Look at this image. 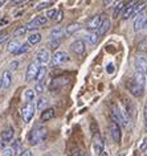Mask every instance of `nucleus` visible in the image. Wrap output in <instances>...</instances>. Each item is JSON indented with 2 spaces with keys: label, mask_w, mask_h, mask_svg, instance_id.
Here are the masks:
<instances>
[{
  "label": "nucleus",
  "mask_w": 147,
  "mask_h": 156,
  "mask_svg": "<svg viewBox=\"0 0 147 156\" xmlns=\"http://www.w3.org/2000/svg\"><path fill=\"white\" fill-rule=\"evenodd\" d=\"M123 102H125V111H126V114L129 115V118H135V105L131 102V101L129 99H123Z\"/></svg>",
  "instance_id": "13"
},
{
  "label": "nucleus",
  "mask_w": 147,
  "mask_h": 156,
  "mask_svg": "<svg viewBox=\"0 0 147 156\" xmlns=\"http://www.w3.org/2000/svg\"><path fill=\"white\" fill-rule=\"evenodd\" d=\"M24 97H25L27 102L30 103L32 101H34V98H36V93H34V90H32V89H27L24 91Z\"/></svg>",
  "instance_id": "27"
},
{
  "label": "nucleus",
  "mask_w": 147,
  "mask_h": 156,
  "mask_svg": "<svg viewBox=\"0 0 147 156\" xmlns=\"http://www.w3.org/2000/svg\"><path fill=\"white\" fill-rule=\"evenodd\" d=\"M48 99L46 98H38V101H37V105H36V107L38 108V110H42L44 111L45 108H48Z\"/></svg>",
  "instance_id": "29"
},
{
  "label": "nucleus",
  "mask_w": 147,
  "mask_h": 156,
  "mask_svg": "<svg viewBox=\"0 0 147 156\" xmlns=\"http://www.w3.org/2000/svg\"><path fill=\"white\" fill-rule=\"evenodd\" d=\"M2 156H15L12 148H4V150L2 151Z\"/></svg>",
  "instance_id": "39"
},
{
  "label": "nucleus",
  "mask_w": 147,
  "mask_h": 156,
  "mask_svg": "<svg viewBox=\"0 0 147 156\" xmlns=\"http://www.w3.org/2000/svg\"><path fill=\"white\" fill-rule=\"evenodd\" d=\"M64 33H65V29L63 27H56V28H53L51 30L49 36H51V40H60V37L64 36Z\"/></svg>",
  "instance_id": "19"
},
{
  "label": "nucleus",
  "mask_w": 147,
  "mask_h": 156,
  "mask_svg": "<svg viewBox=\"0 0 147 156\" xmlns=\"http://www.w3.org/2000/svg\"><path fill=\"white\" fill-rule=\"evenodd\" d=\"M17 68H19V61H12L9 64V69L11 70H16Z\"/></svg>",
  "instance_id": "40"
},
{
  "label": "nucleus",
  "mask_w": 147,
  "mask_h": 156,
  "mask_svg": "<svg viewBox=\"0 0 147 156\" xmlns=\"http://www.w3.org/2000/svg\"><path fill=\"white\" fill-rule=\"evenodd\" d=\"M69 82V78L68 77H59V78H53V81L51 82V87L52 89H57L61 87L64 85H66Z\"/></svg>",
  "instance_id": "15"
},
{
  "label": "nucleus",
  "mask_w": 147,
  "mask_h": 156,
  "mask_svg": "<svg viewBox=\"0 0 147 156\" xmlns=\"http://www.w3.org/2000/svg\"><path fill=\"white\" fill-rule=\"evenodd\" d=\"M34 89H36V90H34V93H38V94H42V93L45 91V85H44V82H37L36 83V86H34Z\"/></svg>",
  "instance_id": "33"
},
{
  "label": "nucleus",
  "mask_w": 147,
  "mask_h": 156,
  "mask_svg": "<svg viewBox=\"0 0 147 156\" xmlns=\"http://www.w3.org/2000/svg\"><path fill=\"white\" fill-rule=\"evenodd\" d=\"M13 135H15V131L12 127H7L4 131H2V140L3 143H7V142H11L13 139Z\"/></svg>",
  "instance_id": "16"
},
{
  "label": "nucleus",
  "mask_w": 147,
  "mask_h": 156,
  "mask_svg": "<svg viewBox=\"0 0 147 156\" xmlns=\"http://www.w3.org/2000/svg\"><path fill=\"white\" fill-rule=\"evenodd\" d=\"M27 32V29H25V27H20V28H17L16 30L13 32V36L15 37H19V36H23Z\"/></svg>",
  "instance_id": "36"
},
{
  "label": "nucleus",
  "mask_w": 147,
  "mask_h": 156,
  "mask_svg": "<svg viewBox=\"0 0 147 156\" xmlns=\"http://www.w3.org/2000/svg\"><path fill=\"white\" fill-rule=\"evenodd\" d=\"M145 19H146V17H145V15H143V13H141L137 19H135V21H134V30H137V32H138V30H141V29L143 28V23H145Z\"/></svg>",
  "instance_id": "22"
},
{
  "label": "nucleus",
  "mask_w": 147,
  "mask_h": 156,
  "mask_svg": "<svg viewBox=\"0 0 147 156\" xmlns=\"http://www.w3.org/2000/svg\"><path fill=\"white\" fill-rule=\"evenodd\" d=\"M41 41V34L40 33H32L28 36V42L30 45H34V44H38Z\"/></svg>",
  "instance_id": "26"
},
{
  "label": "nucleus",
  "mask_w": 147,
  "mask_h": 156,
  "mask_svg": "<svg viewBox=\"0 0 147 156\" xmlns=\"http://www.w3.org/2000/svg\"><path fill=\"white\" fill-rule=\"evenodd\" d=\"M73 156H84V152L81 150H74V152H73Z\"/></svg>",
  "instance_id": "42"
},
{
  "label": "nucleus",
  "mask_w": 147,
  "mask_h": 156,
  "mask_svg": "<svg viewBox=\"0 0 147 156\" xmlns=\"http://www.w3.org/2000/svg\"><path fill=\"white\" fill-rule=\"evenodd\" d=\"M30 49V44L29 42H25V44H20V46H19V48L15 50V54H24V53H27L28 52V50Z\"/></svg>",
  "instance_id": "25"
},
{
  "label": "nucleus",
  "mask_w": 147,
  "mask_h": 156,
  "mask_svg": "<svg viewBox=\"0 0 147 156\" xmlns=\"http://www.w3.org/2000/svg\"><path fill=\"white\" fill-rule=\"evenodd\" d=\"M141 151H143V152H146V151H147V139L142 143V146H141Z\"/></svg>",
  "instance_id": "41"
},
{
  "label": "nucleus",
  "mask_w": 147,
  "mask_h": 156,
  "mask_svg": "<svg viewBox=\"0 0 147 156\" xmlns=\"http://www.w3.org/2000/svg\"><path fill=\"white\" fill-rule=\"evenodd\" d=\"M98 37L99 36L97 33H88V34H85V41L90 45H94V44H97V41H98Z\"/></svg>",
  "instance_id": "23"
},
{
  "label": "nucleus",
  "mask_w": 147,
  "mask_h": 156,
  "mask_svg": "<svg viewBox=\"0 0 147 156\" xmlns=\"http://www.w3.org/2000/svg\"><path fill=\"white\" fill-rule=\"evenodd\" d=\"M127 87H129L130 93H131V94H133L134 97H142V95H143V93H145V89H143V86H139V85H138V83H135L134 81L129 82Z\"/></svg>",
  "instance_id": "10"
},
{
  "label": "nucleus",
  "mask_w": 147,
  "mask_h": 156,
  "mask_svg": "<svg viewBox=\"0 0 147 156\" xmlns=\"http://www.w3.org/2000/svg\"><path fill=\"white\" fill-rule=\"evenodd\" d=\"M70 48H72V50H73L74 53L82 54V53L85 52V42H84L82 40H77V41H74V42H72Z\"/></svg>",
  "instance_id": "14"
},
{
  "label": "nucleus",
  "mask_w": 147,
  "mask_h": 156,
  "mask_svg": "<svg viewBox=\"0 0 147 156\" xmlns=\"http://www.w3.org/2000/svg\"><path fill=\"white\" fill-rule=\"evenodd\" d=\"M57 9H55V8H52V9H49L48 12H46V20H48V19H56L57 17Z\"/></svg>",
  "instance_id": "35"
},
{
  "label": "nucleus",
  "mask_w": 147,
  "mask_h": 156,
  "mask_svg": "<svg viewBox=\"0 0 147 156\" xmlns=\"http://www.w3.org/2000/svg\"><path fill=\"white\" fill-rule=\"evenodd\" d=\"M3 4H4V2H0V7H2Z\"/></svg>",
  "instance_id": "48"
},
{
  "label": "nucleus",
  "mask_w": 147,
  "mask_h": 156,
  "mask_svg": "<svg viewBox=\"0 0 147 156\" xmlns=\"http://www.w3.org/2000/svg\"><path fill=\"white\" fill-rule=\"evenodd\" d=\"M143 116H145V122L147 120V105L145 106V111H143Z\"/></svg>",
  "instance_id": "46"
},
{
  "label": "nucleus",
  "mask_w": 147,
  "mask_h": 156,
  "mask_svg": "<svg viewBox=\"0 0 147 156\" xmlns=\"http://www.w3.org/2000/svg\"><path fill=\"white\" fill-rule=\"evenodd\" d=\"M101 23H102V17H101V15H95L94 17H91L90 20L88 21V29H98L99 28V25H101Z\"/></svg>",
  "instance_id": "12"
},
{
  "label": "nucleus",
  "mask_w": 147,
  "mask_h": 156,
  "mask_svg": "<svg viewBox=\"0 0 147 156\" xmlns=\"http://www.w3.org/2000/svg\"><path fill=\"white\" fill-rule=\"evenodd\" d=\"M38 68H40V65L37 64L36 61L32 62L29 66H28V69H27V73H25V80L27 81H32L36 78V74L38 72Z\"/></svg>",
  "instance_id": "7"
},
{
  "label": "nucleus",
  "mask_w": 147,
  "mask_h": 156,
  "mask_svg": "<svg viewBox=\"0 0 147 156\" xmlns=\"http://www.w3.org/2000/svg\"><path fill=\"white\" fill-rule=\"evenodd\" d=\"M0 87H2V78H0Z\"/></svg>",
  "instance_id": "49"
},
{
  "label": "nucleus",
  "mask_w": 147,
  "mask_h": 156,
  "mask_svg": "<svg viewBox=\"0 0 147 156\" xmlns=\"http://www.w3.org/2000/svg\"><path fill=\"white\" fill-rule=\"evenodd\" d=\"M135 5H137V3H131L130 5H127V7H125V8H123V11L121 12L123 20H127V19H129L130 16H133L134 9H135Z\"/></svg>",
  "instance_id": "18"
},
{
  "label": "nucleus",
  "mask_w": 147,
  "mask_h": 156,
  "mask_svg": "<svg viewBox=\"0 0 147 156\" xmlns=\"http://www.w3.org/2000/svg\"><path fill=\"white\" fill-rule=\"evenodd\" d=\"M49 60H51V54H49V50L48 49H40L38 52L36 53V62L38 65H45L48 64Z\"/></svg>",
  "instance_id": "4"
},
{
  "label": "nucleus",
  "mask_w": 147,
  "mask_h": 156,
  "mask_svg": "<svg viewBox=\"0 0 147 156\" xmlns=\"http://www.w3.org/2000/svg\"><path fill=\"white\" fill-rule=\"evenodd\" d=\"M34 108H36V107H34L32 103H27V105L23 106V108H21V116H23V120H24L25 123H28V122L32 120L33 115H34Z\"/></svg>",
  "instance_id": "2"
},
{
  "label": "nucleus",
  "mask_w": 147,
  "mask_h": 156,
  "mask_svg": "<svg viewBox=\"0 0 147 156\" xmlns=\"http://www.w3.org/2000/svg\"><path fill=\"white\" fill-rule=\"evenodd\" d=\"M110 135H111V138H113V140L115 143L121 142V127L114 122L110 123Z\"/></svg>",
  "instance_id": "9"
},
{
  "label": "nucleus",
  "mask_w": 147,
  "mask_h": 156,
  "mask_svg": "<svg viewBox=\"0 0 147 156\" xmlns=\"http://www.w3.org/2000/svg\"><path fill=\"white\" fill-rule=\"evenodd\" d=\"M146 155H147V151H146Z\"/></svg>",
  "instance_id": "51"
},
{
  "label": "nucleus",
  "mask_w": 147,
  "mask_h": 156,
  "mask_svg": "<svg viewBox=\"0 0 147 156\" xmlns=\"http://www.w3.org/2000/svg\"><path fill=\"white\" fill-rule=\"evenodd\" d=\"M107 72H109V73H111V72H114V65H109V66H107Z\"/></svg>",
  "instance_id": "45"
},
{
  "label": "nucleus",
  "mask_w": 147,
  "mask_h": 156,
  "mask_svg": "<svg viewBox=\"0 0 147 156\" xmlns=\"http://www.w3.org/2000/svg\"><path fill=\"white\" fill-rule=\"evenodd\" d=\"M135 69H137V73H147V60L145 57H138L135 60Z\"/></svg>",
  "instance_id": "11"
},
{
  "label": "nucleus",
  "mask_w": 147,
  "mask_h": 156,
  "mask_svg": "<svg viewBox=\"0 0 147 156\" xmlns=\"http://www.w3.org/2000/svg\"><path fill=\"white\" fill-rule=\"evenodd\" d=\"M60 40H51L48 42V46H49V49H53V50H56L57 48L60 46Z\"/></svg>",
  "instance_id": "34"
},
{
  "label": "nucleus",
  "mask_w": 147,
  "mask_h": 156,
  "mask_svg": "<svg viewBox=\"0 0 147 156\" xmlns=\"http://www.w3.org/2000/svg\"><path fill=\"white\" fill-rule=\"evenodd\" d=\"M49 5H52V3H49V2H44V3H40V4H37L34 8H36L37 11H41V9H44V8H48Z\"/></svg>",
  "instance_id": "37"
},
{
  "label": "nucleus",
  "mask_w": 147,
  "mask_h": 156,
  "mask_svg": "<svg viewBox=\"0 0 147 156\" xmlns=\"http://www.w3.org/2000/svg\"><path fill=\"white\" fill-rule=\"evenodd\" d=\"M111 116H113L114 123H117L118 126H119V124H122V126H127V124H129V122H126V120L123 119V116H122V114H121V111H119V107H117V106H113Z\"/></svg>",
  "instance_id": "8"
},
{
  "label": "nucleus",
  "mask_w": 147,
  "mask_h": 156,
  "mask_svg": "<svg viewBox=\"0 0 147 156\" xmlns=\"http://www.w3.org/2000/svg\"><path fill=\"white\" fill-rule=\"evenodd\" d=\"M110 29V20L109 19H105V20H102V23H101V25H99V28H98V30H97V34L98 36H103L107 30Z\"/></svg>",
  "instance_id": "20"
},
{
  "label": "nucleus",
  "mask_w": 147,
  "mask_h": 156,
  "mask_svg": "<svg viewBox=\"0 0 147 156\" xmlns=\"http://www.w3.org/2000/svg\"><path fill=\"white\" fill-rule=\"evenodd\" d=\"M7 37H8V34H7V33H0V44H2V42L4 41Z\"/></svg>",
  "instance_id": "43"
},
{
  "label": "nucleus",
  "mask_w": 147,
  "mask_h": 156,
  "mask_svg": "<svg viewBox=\"0 0 147 156\" xmlns=\"http://www.w3.org/2000/svg\"><path fill=\"white\" fill-rule=\"evenodd\" d=\"M78 29H80V24H78V23H73V24H70V25H68V27H66L65 32H66L68 34H72V33L77 32Z\"/></svg>",
  "instance_id": "32"
},
{
  "label": "nucleus",
  "mask_w": 147,
  "mask_h": 156,
  "mask_svg": "<svg viewBox=\"0 0 147 156\" xmlns=\"http://www.w3.org/2000/svg\"><path fill=\"white\" fill-rule=\"evenodd\" d=\"M12 151H13V154L15 155H21L23 154V148H21V143L19 142V140H16V142H13L12 144Z\"/></svg>",
  "instance_id": "30"
},
{
  "label": "nucleus",
  "mask_w": 147,
  "mask_h": 156,
  "mask_svg": "<svg viewBox=\"0 0 147 156\" xmlns=\"http://www.w3.org/2000/svg\"><path fill=\"white\" fill-rule=\"evenodd\" d=\"M11 83H12V74H11L9 70H5L2 77V87L7 89V87H9Z\"/></svg>",
  "instance_id": "17"
},
{
  "label": "nucleus",
  "mask_w": 147,
  "mask_h": 156,
  "mask_svg": "<svg viewBox=\"0 0 147 156\" xmlns=\"http://www.w3.org/2000/svg\"><path fill=\"white\" fill-rule=\"evenodd\" d=\"M46 17L45 16H38V17H36V19H33L32 21H29L28 24L25 25V29L27 30H32V29H36V28H38L40 25H44V24H46Z\"/></svg>",
  "instance_id": "6"
},
{
  "label": "nucleus",
  "mask_w": 147,
  "mask_h": 156,
  "mask_svg": "<svg viewBox=\"0 0 147 156\" xmlns=\"http://www.w3.org/2000/svg\"><path fill=\"white\" fill-rule=\"evenodd\" d=\"M103 147H105L103 139L101 138V135L95 134L94 138H93V151H94V154L101 155V152H103Z\"/></svg>",
  "instance_id": "5"
},
{
  "label": "nucleus",
  "mask_w": 147,
  "mask_h": 156,
  "mask_svg": "<svg viewBox=\"0 0 147 156\" xmlns=\"http://www.w3.org/2000/svg\"><path fill=\"white\" fill-rule=\"evenodd\" d=\"M53 61H55L56 65H64L70 61V57H69V54L65 50H57L55 56H53Z\"/></svg>",
  "instance_id": "3"
},
{
  "label": "nucleus",
  "mask_w": 147,
  "mask_h": 156,
  "mask_svg": "<svg viewBox=\"0 0 147 156\" xmlns=\"http://www.w3.org/2000/svg\"><path fill=\"white\" fill-rule=\"evenodd\" d=\"M134 82L138 83L139 86H145V82H146V74L143 73H137L134 76Z\"/></svg>",
  "instance_id": "24"
},
{
  "label": "nucleus",
  "mask_w": 147,
  "mask_h": 156,
  "mask_svg": "<svg viewBox=\"0 0 147 156\" xmlns=\"http://www.w3.org/2000/svg\"><path fill=\"white\" fill-rule=\"evenodd\" d=\"M55 118V108H52V107H48V108H45L44 111H42V114H41V120H51Z\"/></svg>",
  "instance_id": "21"
},
{
  "label": "nucleus",
  "mask_w": 147,
  "mask_h": 156,
  "mask_svg": "<svg viewBox=\"0 0 147 156\" xmlns=\"http://www.w3.org/2000/svg\"><path fill=\"white\" fill-rule=\"evenodd\" d=\"M19 46H20V42H19L17 40H13V41H11L8 45H7V52H9V53H15V50H16Z\"/></svg>",
  "instance_id": "28"
},
{
  "label": "nucleus",
  "mask_w": 147,
  "mask_h": 156,
  "mask_svg": "<svg viewBox=\"0 0 147 156\" xmlns=\"http://www.w3.org/2000/svg\"><path fill=\"white\" fill-rule=\"evenodd\" d=\"M117 8L114 9V16H117V15L121 12V11H123V8H125V3L123 2H119V3H117Z\"/></svg>",
  "instance_id": "38"
},
{
  "label": "nucleus",
  "mask_w": 147,
  "mask_h": 156,
  "mask_svg": "<svg viewBox=\"0 0 147 156\" xmlns=\"http://www.w3.org/2000/svg\"><path fill=\"white\" fill-rule=\"evenodd\" d=\"M20 156H34V155L30 151H23V154Z\"/></svg>",
  "instance_id": "44"
},
{
  "label": "nucleus",
  "mask_w": 147,
  "mask_h": 156,
  "mask_svg": "<svg viewBox=\"0 0 147 156\" xmlns=\"http://www.w3.org/2000/svg\"><path fill=\"white\" fill-rule=\"evenodd\" d=\"M46 134H48V130L45 127H36L33 130H30L29 135H28V140L30 144H38L41 142H44L46 138Z\"/></svg>",
  "instance_id": "1"
},
{
  "label": "nucleus",
  "mask_w": 147,
  "mask_h": 156,
  "mask_svg": "<svg viewBox=\"0 0 147 156\" xmlns=\"http://www.w3.org/2000/svg\"><path fill=\"white\" fill-rule=\"evenodd\" d=\"M45 74H46V68H45V66H40V68H38V72H37L36 78H34V80H37V82H41L42 78L45 77Z\"/></svg>",
  "instance_id": "31"
},
{
  "label": "nucleus",
  "mask_w": 147,
  "mask_h": 156,
  "mask_svg": "<svg viewBox=\"0 0 147 156\" xmlns=\"http://www.w3.org/2000/svg\"><path fill=\"white\" fill-rule=\"evenodd\" d=\"M143 28H147V17L145 19V23H143Z\"/></svg>",
  "instance_id": "47"
},
{
  "label": "nucleus",
  "mask_w": 147,
  "mask_h": 156,
  "mask_svg": "<svg viewBox=\"0 0 147 156\" xmlns=\"http://www.w3.org/2000/svg\"><path fill=\"white\" fill-rule=\"evenodd\" d=\"M121 156H125V155H121Z\"/></svg>",
  "instance_id": "50"
}]
</instances>
